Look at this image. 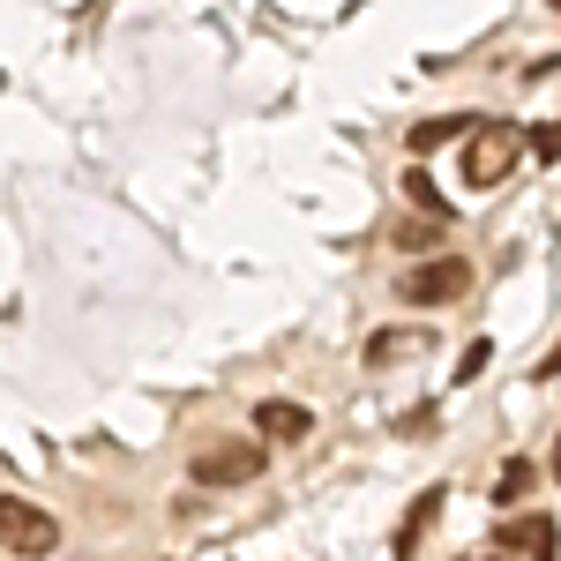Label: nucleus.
Masks as SVG:
<instances>
[{
	"label": "nucleus",
	"instance_id": "1",
	"mask_svg": "<svg viewBox=\"0 0 561 561\" xmlns=\"http://www.w3.org/2000/svg\"><path fill=\"white\" fill-rule=\"evenodd\" d=\"M262 465H270V449H262V442H240V434H217V442H203V449L187 457L195 486H255Z\"/></svg>",
	"mask_w": 561,
	"mask_h": 561
},
{
	"label": "nucleus",
	"instance_id": "2",
	"mask_svg": "<svg viewBox=\"0 0 561 561\" xmlns=\"http://www.w3.org/2000/svg\"><path fill=\"white\" fill-rule=\"evenodd\" d=\"M472 293V262L465 255H434V262H412L404 277H397V300L404 307H449Z\"/></svg>",
	"mask_w": 561,
	"mask_h": 561
},
{
	"label": "nucleus",
	"instance_id": "3",
	"mask_svg": "<svg viewBox=\"0 0 561 561\" xmlns=\"http://www.w3.org/2000/svg\"><path fill=\"white\" fill-rule=\"evenodd\" d=\"M465 187H502L524 158V135L517 128H465Z\"/></svg>",
	"mask_w": 561,
	"mask_h": 561
},
{
	"label": "nucleus",
	"instance_id": "4",
	"mask_svg": "<svg viewBox=\"0 0 561 561\" xmlns=\"http://www.w3.org/2000/svg\"><path fill=\"white\" fill-rule=\"evenodd\" d=\"M60 547V524L45 517L38 502H15V494H0V554H53Z\"/></svg>",
	"mask_w": 561,
	"mask_h": 561
},
{
	"label": "nucleus",
	"instance_id": "5",
	"mask_svg": "<svg viewBox=\"0 0 561 561\" xmlns=\"http://www.w3.org/2000/svg\"><path fill=\"white\" fill-rule=\"evenodd\" d=\"M494 554H554V517L547 510H517L494 524Z\"/></svg>",
	"mask_w": 561,
	"mask_h": 561
},
{
	"label": "nucleus",
	"instance_id": "6",
	"mask_svg": "<svg viewBox=\"0 0 561 561\" xmlns=\"http://www.w3.org/2000/svg\"><path fill=\"white\" fill-rule=\"evenodd\" d=\"M255 434L262 442H307V434H314V412L293 404V397H262L255 404Z\"/></svg>",
	"mask_w": 561,
	"mask_h": 561
},
{
	"label": "nucleus",
	"instance_id": "7",
	"mask_svg": "<svg viewBox=\"0 0 561 561\" xmlns=\"http://www.w3.org/2000/svg\"><path fill=\"white\" fill-rule=\"evenodd\" d=\"M465 128H472L465 113H449V121H420V128H412V158H427V150H442V142H457Z\"/></svg>",
	"mask_w": 561,
	"mask_h": 561
},
{
	"label": "nucleus",
	"instance_id": "8",
	"mask_svg": "<svg viewBox=\"0 0 561 561\" xmlns=\"http://www.w3.org/2000/svg\"><path fill=\"white\" fill-rule=\"evenodd\" d=\"M420 345H427L420 330H382V337L367 345V367H389V359H404V352H420Z\"/></svg>",
	"mask_w": 561,
	"mask_h": 561
},
{
	"label": "nucleus",
	"instance_id": "9",
	"mask_svg": "<svg viewBox=\"0 0 561 561\" xmlns=\"http://www.w3.org/2000/svg\"><path fill=\"white\" fill-rule=\"evenodd\" d=\"M524 486H539V465H531V457H517V465L502 472V486H494V502H517Z\"/></svg>",
	"mask_w": 561,
	"mask_h": 561
},
{
	"label": "nucleus",
	"instance_id": "10",
	"mask_svg": "<svg viewBox=\"0 0 561 561\" xmlns=\"http://www.w3.org/2000/svg\"><path fill=\"white\" fill-rule=\"evenodd\" d=\"M404 195H412V203H420L427 217H449V203L434 195V180H427V173H412V180H404Z\"/></svg>",
	"mask_w": 561,
	"mask_h": 561
},
{
	"label": "nucleus",
	"instance_id": "11",
	"mask_svg": "<svg viewBox=\"0 0 561 561\" xmlns=\"http://www.w3.org/2000/svg\"><path fill=\"white\" fill-rule=\"evenodd\" d=\"M420 240H434V225H412V217H404V225H397V248H404V255H412V248H420Z\"/></svg>",
	"mask_w": 561,
	"mask_h": 561
}]
</instances>
